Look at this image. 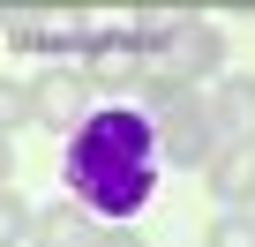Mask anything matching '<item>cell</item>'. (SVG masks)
Returning a JSON list of instances; mask_svg holds the SVG:
<instances>
[{
    "label": "cell",
    "instance_id": "cell-1",
    "mask_svg": "<svg viewBox=\"0 0 255 247\" xmlns=\"http://www.w3.org/2000/svg\"><path fill=\"white\" fill-rule=\"evenodd\" d=\"M158 128H150V112L135 105H98L83 112V128L68 135V195L98 217H128V210H143L158 195Z\"/></svg>",
    "mask_w": 255,
    "mask_h": 247
},
{
    "label": "cell",
    "instance_id": "cell-12",
    "mask_svg": "<svg viewBox=\"0 0 255 247\" xmlns=\"http://www.w3.org/2000/svg\"><path fill=\"white\" fill-rule=\"evenodd\" d=\"M98 247H143L135 232H98Z\"/></svg>",
    "mask_w": 255,
    "mask_h": 247
},
{
    "label": "cell",
    "instance_id": "cell-5",
    "mask_svg": "<svg viewBox=\"0 0 255 247\" xmlns=\"http://www.w3.org/2000/svg\"><path fill=\"white\" fill-rule=\"evenodd\" d=\"M210 128H218V143H255V82H248V75L218 82V97H210Z\"/></svg>",
    "mask_w": 255,
    "mask_h": 247
},
{
    "label": "cell",
    "instance_id": "cell-11",
    "mask_svg": "<svg viewBox=\"0 0 255 247\" xmlns=\"http://www.w3.org/2000/svg\"><path fill=\"white\" fill-rule=\"evenodd\" d=\"M210 247H255V225H248V217H225V225L210 232Z\"/></svg>",
    "mask_w": 255,
    "mask_h": 247
},
{
    "label": "cell",
    "instance_id": "cell-8",
    "mask_svg": "<svg viewBox=\"0 0 255 247\" xmlns=\"http://www.w3.org/2000/svg\"><path fill=\"white\" fill-rule=\"evenodd\" d=\"M90 82H113V90H120V82H143V53L128 45V38H105V30H98V38H90Z\"/></svg>",
    "mask_w": 255,
    "mask_h": 247
},
{
    "label": "cell",
    "instance_id": "cell-13",
    "mask_svg": "<svg viewBox=\"0 0 255 247\" xmlns=\"http://www.w3.org/2000/svg\"><path fill=\"white\" fill-rule=\"evenodd\" d=\"M8 172H15V150H8V135H0V187H8Z\"/></svg>",
    "mask_w": 255,
    "mask_h": 247
},
{
    "label": "cell",
    "instance_id": "cell-10",
    "mask_svg": "<svg viewBox=\"0 0 255 247\" xmlns=\"http://www.w3.org/2000/svg\"><path fill=\"white\" fill-rule=\"evenodd\" d=\"M23 120H30V90H23L15 75H0V135H15Z\"/></svg>",
    "mask_w": 255,
    "mask_h": 247
},
{
    "label": "cell",
    "instance_id": "cell-4",
    "mask_svg": "<svg viewBox=\"0 0 255 247\" xmlns=\"http://www.w3.org/2000/svg\"><path fill=\"white\" fill-rule=\"evenodd\" d=\"M83 90H90V75H45L38 90H30V112L45 120V128H60V135H75L83 128Z\"/></svg>",
    "mask_w": 255,
    "mask_h": 247
},
{
    "label": "cell",
    "instance_id": "cell-3",
    "mask_svg": "<svg viewBox=\"0 0 255 247\" xmlns=\"http://www.w3.org/2000/svg\"><path fill=\"white\" fill-rule=\"evenodd\" d=\"M218 60H225V45H218L210 23H173L165 45L143 60V82H150V97H173V90H188L195 75H210Z\"/></svg>",
    "mask_w": 255,
    "mask_h": 247
},
{
    "label": "cell",
    "instance_id": "cell-6",
    "mask_svg": "<svg viewBox=\"0 0 255 247\" xmlns=\"http://www.w3.org/2000/svg\"><path fill=\"white\" fill-rule=\"evenodd\" d=\"M210 195L255 202V143H225V150L210 158Z\"/></svg>",
    "mask_w": 255,
    "mask_h": 247
},
{
    "label": "cell",
    "instance_id": "cell-2",
    "mask_svg": "<svg viewBox=\"0 0 255 247\" xmlns=\"http://www.w3.org/2000/svg\"><path fill=\"white\" fill-rule=\"evenodd\" d=\"M150 128H158V158H173L180 172H195V165L210 172V158L225 150V143H218V128H210V105H203V97H188V90L158 97Z\"/></svg>",
    "mask_w": 255,
    "mask_h": 247
},
{
    "label": "cell",
    "instance_id": "cell-7",
    "mask_svg": "<svg viewBox=\"0 0 255 247\" xmlns=\"http://www.w3.org/2000/svg\"><path fill=\"white\" fill-rule=\"evenodd\" d=\"M30 240H38V247H98V225H90L83 202H60V210H45V217L30 225Z\"/></svg>",
    "mask_w": 255,
    "mask_h": 247
},
{
    "label": "cell",
    "instance_id": "cell-9",
    "mask_svg": "<svg viewBox=\"0 0 255 247\" xmlns=\"http://www.w3.org/2000/svg\"><path fill=\"white\" fill-rule=\"evenodd\" d=\"M30 225H38V217H30V202L0 187V247H15V240H30Z\"/></svg>",
    "mask_w": 255,
    "mask_h": 247
}]
</instances>
